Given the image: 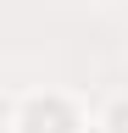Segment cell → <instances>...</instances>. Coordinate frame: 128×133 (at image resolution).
<instances>
[{"mask_svg": "<svg viewBox=\"0 0 128 133\" xmlns=\"http://www.w3.org/2000/svg\"><path fill=\"white\" fill-rule=\"evenodd\" d=\"M17 128L22 133H72V111H67V100H56V94H34L22 105Z\"/></svg>", "mask_w": 128, "mask_h": 133, "instance_id": "1", "label": "cell"}, {"mask_svg": "<svg viewBox=\"0 0 128 133\" xmlns=\"http://www.w3.org/2000/svg\"><path fill=\"white\" fill-rule=\"evenodd\" d=\"M106 133H128V100H117L106 111Z\"/></svg>", "mask_w": 128, "mask_h": 133, "instance_id": "2", "label": "cell"}]
</instances>
